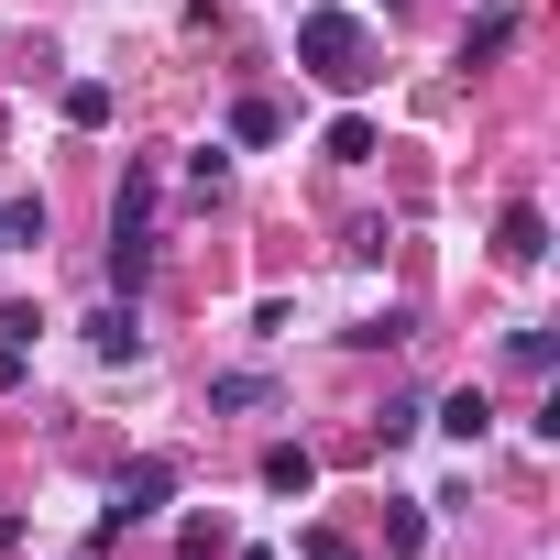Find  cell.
I'll return each instance as SVG.
<instances>
[{
	"label": "cell",
	"mask_w": 560,
	"mask_h": 560,
	"mask_svg": "<svg viewBox=\"0 0 560 560\" xmlns=\"http://www.w3.org/2000/svg\"><path fill=\"white\" fill-rule=\"evenodd\" d=\"M298 67L319 78V89H374V34H363V12H298Z\"/></svg>",
	"instance_id": "cell-1"
},
{
	"label": "cell",
	"mask_w": 560,
	"mask_h": 560,
	"mask_svg": "<svg viewBox=\"0 0 560 560\" xmlns=\"http://www.w3.org/2000/svg\"><path fill=\"white\" fill-rule=\"evenodd\" d=\"M418 429H429V407H418V396H396V407L374 418V440H385V451H396V440H418Z\"/></svg>",
	"instance_id": "cell-16"
},
{
	"label": "cell",
	"mask_w": 560,
	"mask_h": 560,
	"mask_svg": "<svg viewBox=\"0 0 560 560\" xmlns=\"http://www.w3.org/2000/svg\"><path fill=\"white\" fill-rule=\"evenodd\" d=\"M23 374H34V363H23V341H0V396H23Z\"/></svg>",
	"instance_id": "cell-18"
},
{
	"label": "cell",
	"mask_w": 560,
	"mask_h": 560,
	"mask_svg": "<svg viewBox=\"0 0 560 560\" xmlns=\"http://www.w3.org/2000/svg\"><path fill=\"white\" fill-rule=\"evenodd\" d=\"M165 505H176V462H165V451L121 462V483H110V527H143V516H165Z\"/></svg>",
	"instance_id": "cell-2"
},
{
	"label": "cell",
	"mask_w": 560,
	"mask_h": 560,
	"mask_svg": "<svg viewBox=\"0 0 560 560\" xmlns=\"http://www.w3.org/2000/svg\"><path fill=\"white\" fill-rule=\"evenodd\" d=\"M549 352H560V341H549V319H527V330H505V363H516V374H549Z\"/></svg>",
	"instance_id": "cell-12"
},
{
	"label": "cell",
	"mask_w": 560,
	"mask_h": 560,
	"mask_svg": "<svg viewBox=\"0 0 560 560\" xmlns=\"http://www.w3.org/2000/svg\"><path fill=\"white\" fill-rule=\"evenodd\" d=\"M264 396H275L264 374H220V385H209V407H220V418H242V407H264Z\"/></svg>",
	"instance_id": "cell-14"
},
{
	"label": "cell",
	"mask_w": 560,
	"mask_h": 560,
	"mask_svg": "<svg viewBox=\"0 0 560 560\" xmlns=\"http://www.w3.org/2000/svg\"><path fill=\"white\" fill-rule=\"evenodd\" d=\"M56 110H67L78 132H110V110H121V100H110V78H67V100H56Z\"/></svg>",
	"instance_id": "cell-8"
},
{
	"label": "cell",
	"mask_w": 560,
	"mask_h": 560,
	"mask_svg": "<svg viewBox=\"0 0 560 560\" xmlns=\"http://www.w3.org/2000/svg\"><path fill=\"white\" fill-rule=\"evenodd\" d=\"M308 560H352V538L341 527H308Z\"/></svg>",
	"instance_id": "cell-19"
},
{
	"label": "cell",
	"mask_w": 560,
	"mask_h": 560,
	"mask_svg": "<svg viewBox=\"0 0 560 560\" xmlns=\"http://www.w3.org/2000/svg\"><path fill=\"white\" fill-rule=\"evenodd\" d=\"M341 341H352V352H396V341H418V330L385 308V319H363V330H341Z\"/></svg>",
	"instance_id": "cell-15"
},
{
	"label": "cell",
	"mask_w": 560,
	"mask_h": 560,
	"mask_svg": "<svg viewBox=\"0 0 560 560\" xmlns=\"http://www.w3.org/2000/svg\"><path fill=\"white\" fill-rule=\"evenodd\" d=\"M516 12H505V0H494V12H472V34H462V67H494V56H516Z\"/></svg>",
	"instance_id": "cell-5"
},
{
	"label": "cell",
	"mask_w": 560,
	"mask_h": 560,
	"mask_svg": "<svg viewBox=\"0 0 560 560\" xmlns=\"http://www.w3.org/2000/svg\"><path fill=\"white\" fill-rule=\"evenodd\" d=\"M418 538H429V516H418V505H385V549H396V560H407V549H418Z\"/></svg>",
	"instance_id": "cell-17"
},
{
	"label": "cell",
	"mask_w": 560,
	"mask_h": 560,
	"mask_svg": "<svg viewBox=\"0 0 560 560\" xmlns=\"http://www.w3.org/2000/svg\"><path fill=\"white\" fill-rule=\"evenodd\" d=\"M275 132H287L275 100H231V143H275Z\"/></svg>",
	"instance_id": "cell-10"
},
{
	"label": "cell",
	"mask_w": 560,
	"mask_h": 560,
	"mask_svg": "<svg viewBox=\"0 0 560 560\" xmlns=\"http://www.w3.org/2000/svg\"><path fill=\"white\" fill-rule=\"evenodd\" d=\"M187 187L220 198V187H231V143H198V154H187Z\"/></svg>",
	"instance_id": "cell-13"
},
{
	"label": "cell",
	"mask_w": 560,
	"mask_h": 560,
	"mask_svg": "<svg viewBox=\"0 0 560 560\" xmlns=\"http://www.w3.org/2000/svg\"><path fill=\"white\" fill-rule=\"evenodd\" d=\"M494 253H505V264H538V253H549V220H538V209L516 198V209L494 220Z\"/></svg>",
	"instance_id": "cell-7"
},
{
	"label": "cell",
	"mask_w": 560,
	"mask_h": 560,
	"mask_svg": "<svg viewBox=\"0 0 560 560\" xmlns=\"http://www.w3.org/2000/svg\"><path fill=\"white\" fill-rule=\"evenodd\" d=\"M308 483H319V451L308 440H275L264 451V494H308Z\"/></svg>",
	"instance_id": "cell-6"
},
{
	"label": "cell",
	"mask_w": 560,
	"mask_h": 560,
	"mask_svg": "<svg viewBox=\"0 0 560 560\" xmlns=\"http://www.w3.org/2000/svg\"><path fill=\"white\" fill-rule=\"evenodd\" d=\"M319 154H330V165H363V154H374V121H363V110H341V121H330V143H319Z\"/></svg>",
	"instance_id": "cell-11"
},
{
	"label": "cell",
	"mask_w": 560,
	"mask_h": 560,
	"mask_svg": "<svg viewBox=\"0 0 560 560\" xmlns=\"http://www.w3.org/2000/svg\"><path fill=\"white\" fill-rule=\"evenodd\" d=\"M45 231H56V209L23 187V198H0V253H45Z\"/></svg>",
	"instance_id": "cell-4"
},
{
	"label": "cell",
	"mask_w": 560,
	"mask_h": 560,
	"mask_svg": "<svg viewBox=\"0 0 560 560\" xmlns=\"http://www.w3.org/2000/svg\"><path fill=\"white\" fill-rule=\"evenodd\" d=\"M89 352H100V363H143V319H132V298L89 308Z\"/></svg>",
	"instance_id": "cell-3"
},
{
	"label": "cell",
	"mask_w": 560,
	"mask_h": 560,
	"mask_svg": "<svg viewBox=\"0 0 560 560\" xmlns=\"http://www.w3.org/2000/svg\"><path fill=\"white\" fill-rule=\"evenodd\" d=\"M429 418H440V429H451V440H462V451H472V440H483V429H494V407H483V385H462V396H440V407H429Z\"/></svg>",
	"instance_id": "cell-9"
}]
</instances>
